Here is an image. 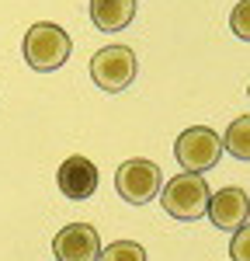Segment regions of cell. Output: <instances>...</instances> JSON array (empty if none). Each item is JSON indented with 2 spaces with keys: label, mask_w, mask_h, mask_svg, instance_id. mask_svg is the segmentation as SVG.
I'll list each match as a JSON object with an SVG mask.
<instances>
[{
  "label": "cell",
  "mask_w": 250,
  "mask_h": 261,
  "mask_svg": "<svg viewBox=\"0 0 250 261\" xmlns=\"http://www.w3.org/2000/svg\"><path fill=\"white\" fill-rule=\"evenodd\" d=\"M73 53V39L52 21H35L24 35V63L39 73H52Z\"/></svg>",
  "instance_id": "6da1fadb"
},
{
  "label": "cell",
  "mask_w": 250,
  "mask_h": 261,
  "mask_svg": "<svg viewBox=\"0 0 250 261\" xmlns=\"http://www.w3.org/2000/svg\"><path fill=\"white\" fill-rule=\"evenodd\" d=\"M208 199H212V192H208V185L202 174H177V178H170L160 188V205L167 209V216H174V220H184V223H195L205 216L208 209Z\"/></svg>",
  "instance_id": "7a4b0ae2"
},
{
  "label": "cell",
  "mask_w": 250,
  "mask_h": 261,
  "mask_svg": "<svg viewBox=\"0 0 250 261\" xmlns=\"http://www.w3.org/2000/svg\"><path fill=\"white\" fill-rule=\"evenodd\" d=\"M174 157L177 164L191 171V174H202V171H212L219 157H223V140L215 136V129H208V125H191L184 129L177 143H174Z\"/></svg>",
  "instance_id": "3957f363"
},
{
  "label": "cell",
  "mask_w": 250,
  "mask_h": 261,
  "mask_svg": "<svg viewBox=\"0 0 250 261\" xmlns=\"http://www.w3.org/2000/svg\"><path fill=\"white\" fill-rule=\"evenodd\" d=\"M115 188H118V195H122L125 202L146 205V202H153L160 195V188H164V171H160V164L143 161V157L125 161L122 167L115 171Z\"/></svg>",
  "instance_id": "277c9868"
},
{
  "label": "cell",
  "mask_w": 250,
  "mask_h": 261,
  "mask_svg": "<svg viewBox=\"0 0 250 261\" xmlns=\"http://www.w3.org/2000/svg\"><path fill=\"white\" fill-rule=\"evenodd\" d=\"M90 77L94 84L108 91V94H118L129 84L136 81V53L129 45H108L101 53H94L90 60Z\"/></svg>",
  "instance_id": "5b68a950"
},
{
  "label": "cell",
  "mask_w": 250,
  "mask_h": 261,
  "mask_svg": "<svg viewBox=\"0 0 250 261\" xmlns=\"http://www.w3.org/2000/svg\"><path fill=\"white\" fill-rule=\"evenodd\" d=\"M52 254L56 261H98L101 237L90 223H70L52 237Z\"/></svg>",
  "instance_id": "8992f818"
},
{
  "label": "cell",
  "mask_w": 250,
  "mask_h": 261,
  "mask_svg": "<svg viewBox=\"0 0 250 261\" xmlns=\"http://www.w3.org/2000/svg\"><path fill=\"white\" fill-rule=\"evenodd\" d=\"M56 185H59V192L66 199L73 202H83V199H94V192H98V167L94 161H87L80 153H73V157H66L59 164V171H56Z\"/></svg>",
  "instance_id": "52a82bcc"
},
{
  "label": "cell",
  "mask_w": 250,
  "mask_h": 261,
  "mask_svg": "<svg viewBox=\"0 0 250 261\" xmlns=\"http://www.w3.org/2000/svg\"><path fill=\"white\" fill-rule=\"evenodd\" d=\"M205 216L212 220V226L219 230H240L250 216V199L243 188H219L212 199H208Z\"/></svg>",
  "instance_id": "ba28073f"
},
{
  "label": "cell",
  "mask_w": 250,
  "mask_h": 261,
  "mask_svg": "<svg viewBox=\"0 0 250 261\" xmlns=\"http://www.w3.org/2000/svg\"><path fill=\"white\" fill-rule=\"evenodd\" d=\"M136 18V0H90V21L98 32H122Z\"/></svg>",
  "instance_id": "9c48e42d"
},
{
  "label": "cell",
  "mask_w": 250,
  "mask_h": 261,
  "mask_svg": "<svg viewBox=\"0 0 250 261\" xmlns=\"http://www.w3.org/2000/svg\"><path fill=\"white\" fill-rule=\"evenodd\" d=\"M223 150H229L236 161H250V115H240V119L229 122Z\"/></svg>",
  "instance_id": "30bf717a"
},
{
  "label": "cell",
  "mask_w": 250,
  "mask_h": 261,
  "mask_svg": "<svg viewBox=\"0 0 250 261\" xmlns=\"http://www.w3.org/2000/svg\"><path fill=\"white\" fill-rule=\"evenodd\" d=\"M98 261H146V251L136 241H115L98 254Z\"/></svg>",
  "instance_id": "8fae6325"
},
{
  "label": "cell",
  "mask_w": 250,
  "mask_h": 261,
  "mask_svg": "<svg viewBox=\"0 0 250 261\" xmlns=\"http://www.w3.org/2000/svg\"><path fill=\"white\" fill-rule=\"evenodd\" d=\"M229 28H233L236 39L250 42V0H240V4L233 7V14H229Z\"/></svg>",
  "instance_id": "7c38bea8"
},
{
  "label": "cell",
  "mask_w": 250,
  "mask_h": 261,
  "mask_svg": "<svg viewBox=\"0 0 250 261\" xmlns=\"http://www.w3.org/2000/svg\"><path fill=\"white\" fill-rule=\"evenodd\" d=\"M229 258H233V261H250V223H243L240 230H233Z\"/></svg>",
  "instance_id": "4fadbf2b"
}]
</instances>
